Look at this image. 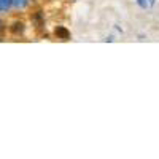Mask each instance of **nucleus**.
I'll return each instance as SVG.
<instances>
[{
  "label": "nucleus",
  "mask_w": 159,
  "mask_h": 159,
  "mask_svg": "<svg viewBox=\"0 0 159 159\" xmlns=\"http://www.w3.org/2000/svg\"><path fill=\"white\" fill-rule=\"evenodd\" d=\"M13 3H15L18 8H22V7H25V3H27V0H13Z\"/></svg>",
  "instance_id": "obj_4"
},
{
  "label": "nucleus",
  "mask_w": 159,
  "mask_h": 159,
  "mask_svg": "<svg viewBox=\"0 0 159 159\" xmlns=\"http://www.w3.org/2000/svg\"><path fill=\"white\" fill-rule=\"evenodd\" d=\"M11 3H13V0H0V11H7Z\"/></svg>",
  "instance_id": "obj_3"
},
{
  "label": "nucleus",
  "mask_w": 159,
  "mask_h": 159,
  "mask_svg": "<svg viewBox=\"0 0 159 159\" xmlns=\"http://www.w3.org/2000/svg\"><path fill=\"white\" fill-rule=\"evenodd\" d=\"M140 3H142L143 7H145V5H147V3H145V0H140Z\"/></svg>",
  "instance_id": "obj_5"
},
{
  "label": "nucleus",
  "mask_w": 159,
  "mask_h": 159,
  "mask_svg": "<svg viewBox=\"0 0 159 159\" xmlns=\"http://www.w3.org/2000/svg\"><path fill=\"white\" fill-rule=\"evenodd\" d=\"M54 34H56V37H57V38L64 40V42L70 38V32H69L67 29H65V27H62V25H57L56 30H54Z\"/></svg>",
  "instance_id": "obj_1"
},
{
  "label": "nucleus",
  "mask_w": 159,
  "mask_h": 159,
  "mask_svg": "<svg viewBox=\"0 0 159 159\" xmlns=\"http://www.w3.org/2000/svg\"><path fill=\"white\" fill-rule=\"evenodd\" d=\"M11 30H13V34H21L24 30L22 22H15V24H13V27H11Z\"/></svg>",
  "instance_id": "obj_2"
}]
</instances>
